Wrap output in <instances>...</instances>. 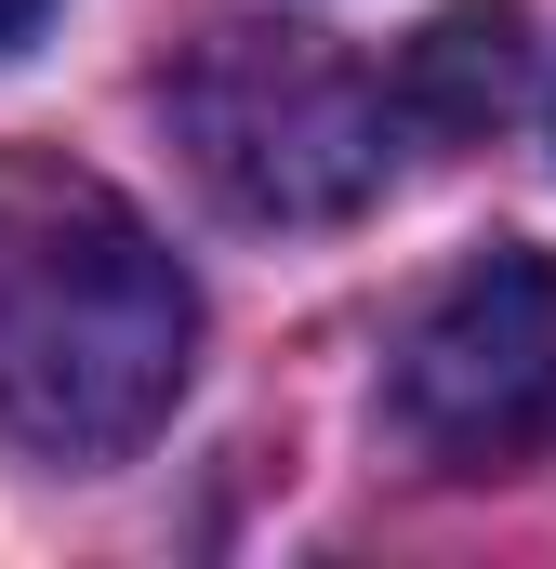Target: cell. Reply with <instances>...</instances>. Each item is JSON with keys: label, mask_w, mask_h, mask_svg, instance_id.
Wrapping results in <instances>:
<instances>
[{"label": "cell", "mask_w": 556, "mask_h": 569, "mask_svg": "<svg viewBox=\"0 0 556 569\" xmlns=\"http://www.w3.org/2000/svg\"><path fill=\"white\" fill-rule=\"evenodd\" d=\"M40 13H53V0H0V53H13V40H27Z\"/></svg>", "instance_id": "5"}, {"label": "cell", "mask_w": 556, "mask_h": 569, "mask_svg": "<svg viewBox=\"0 0 556 569\" xmlns=\"http://www.w3.org/2000/svg\"><path fill=\"white\" fill-rule=\"evenodd\" d=\"M517 80H530L517 0H450L411 53H398V120H411L424 146H477L504 107H517Z\"/></svg>", "instance_id": "4"}, {"label": "cell", "mask_w": 556, "mask_h": 569, "mask_svg": "<svg viewBox=\"0 0 556 569\" xmlns=\"http://www.w3.org/2000/svg\"><path fill=\"white\" fill-rule=\"evenodd\" d=\"M199 371V291L133 199L53 146H0V437L120 463Z\"/></svg>", "instance_id": "1"}, {"label": "cell", "mask_w": 556, "mask_h": 569, "mask_svg": "<svg viewBox=\"0 0 556 569\" xmlns=\"http://www.w3.org/2000/svg\"><path fill=\"white\" fill-rule=\"evenodd\" d=\"M398 437L437 477H504L556 437V266L544 252H477L464 279H437V305L398 345Z\"/></svg>", "instance_id": "3"}, {"label": "cell", "mask_w": 556, "mask_h": 569, "mask_svg": "<svg viewBox=\"0 0 556 569\" xmlns=\"http://www.w3.org/2000/svg\"><path fill=\"white\" fill-rule=\"evenodd\" d=\"M159 120L186 146V172L239 212V226H345L385 199L398 159V67H358L305 27H199L159 67Z\"/></svg>", "instance_id": "2"}]
</instances>
